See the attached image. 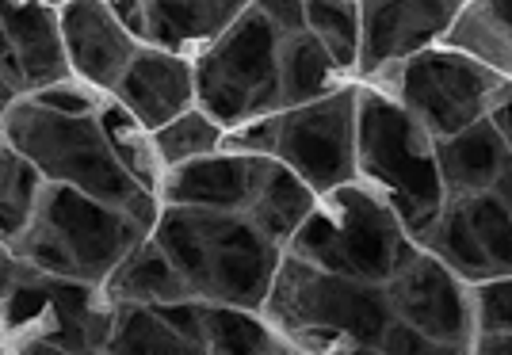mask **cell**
<instances>
[{
	"instance_id": "cell-1",
	"label": "cell",
	"mask_w": 512,
	"mask_h": 355,
	"mask_svg": "<svg viewBox=\"0 0 512 355\" xmlns=\"http://www.w3.org/2000/svg\"><path fill=\"white\" fill-rule=\"evenodd\" d=\"M150 237L165 249L195 298L264 310L283 245L272 241L249 214L161 203Z\"/></svg>"
},
{
	"instance_id": "cell-2",
	"label": "cell",
	"mask_w": 512,
	"mask_h": 355,
	"mask_svg": "<svg viewBox=\"0 0 512 355\" xmlns=\"http://www.w3.org/2000/svg\"><path fill=\"white\" fill-rule=\"evenodd\" d=\"M260 314L291 352H379L394 310L383 283L325 272L283 249Z\"/></svg>"
},
{
	"instance_id": "cell-3",
	"label": "cell",
	"mask_w": 512,
	"mask_h": 355,
	"mask_svg": "<svg viewBox=\"0 0 512 355\" xmlns=\"http://www.w3.org/2000/svg\"><path fill=\"white\" fill-rule=\"evenodd\" d=\"M0 142L20 149L50 184L88 191L111 207L134 214L153 230L161 199L142 188L127 172V165L115 157L96 115H62V111L35 104L23 92L0 119Z\"/></svg>"
},
{
	"instance_id": "cell-4",
	"label": "cell",
	"mask_w": 512,
	"mask_h": 355,
	"mask_svg": "<svg viewBox=\"0 0 512 355\" xmlns=\"http://www.w3.org/2000/svg\"><path fill=\"white\" fill-rule=\"evenodd\" d=\"M356 176L394 207L413 241L448 203L436 138L386 88L356 92Z\"/></svg>"
},
{
	"instance_id": "cell-5",
	"label": "cell",
	"mask_w": 512,
	"mask_h": 355,
	"mask_svg": "<svg viewBox=\"0 0 512 355\" xmlns=\"http://www.w3.org/2000/svg\"><path fill=\"white\" fill-rule=\"evenodd\" d=\"M150 237V226L127 210L111 207L69 184L46 180L35 222L8 245L27 272L104 283L134 245Z\"/></svg>"
},
{
	"instance_id": "cell-6",
	"label": "cell",
	"mask_w": 512,
	"mask_h": 355,
	"mask_svg": "<svg viewBox=\"0 0 512 355\" xmlns=\"http://www.w3.org/2000/svg\"><path fill=\"white\" fill-rule=\"evenodd\" d=\"M417 249L421 245L409 237L394 207L363 180H348L341 188L318 195L314 210L287 241V252L325 272L383 287L406 268V260Z\"/></svg>"
},
{
	"instance_id": "cell-7",
	"label": "cell",
	"mask_w": 512,
	"mask_h": 355,
	"mask_svg": "<svg viewBox=\"0 0 512 355\" xmlns=\"http://www.w3.org/2000/svg\"><path fill=\"white\" fill-rule=\"evenodd\" d=\"M283 31L256 4H245L237 20L195 62V104L226 130L272 115L283 107L279 88Z\"/></svg>"
},
{
	"instance_id": "cell-8",
	"label": "cell",
	"mask_w": 512,
	"mask_h": 355,
	"mask_svg": "<svg viewBox=\"0 0 512 355\" xmlns=\"http://www.w3.org/2000/svg\"><path fill=\"white\" fill-rule=\"evenodd\" d=\"M4 348L31 355L107 352L115 306L100 283L58 279L20 268L12 291L0 298Z\"/></svg>"
},
{
	"instance_id": "cell-9",
	"label": "cell",
	"mask_w": 512,
	"mask_h": 355,
	"mask_svg": "<svg viewBox=\"0 0 512 355\" xmlns=\"http://www.w3.org/2000/svg\"><path fill=\"white\" fill-rule=\"evenodd\" d=\"M375 77H383L386 92L406 107L436 142L486 119L509 84L493 65L478 62L474 54L455 50V46L451 50L425 46L402 62L386 65Z\"/></svg>"
},
{
	"instance_id": "cell-10",
	"label": "cell",
	"mask_w": 512,
	"mask_h": 355,
	"mask_svg": "<svg viewBox=\"0 0 512 355\" xmlns=\"http://www.w3.org/2000/svg\"><path fill=\"white\" fill-rule=\"evenodd\" d=\"M356 92L352 84H337L310 104L279 107L272 157L299 172L310 188H341L356 176Z\"/></svg>"
},
{
	"instance_id": "cell-11",
	"label": "cell",
	"mask_w": 512,
	"mask_h": 355,
	"mask_svg": "<svg viewBox=\"0 0 512 355\" xmlns=\"http://www.w3.org/2000/svg\"><path fill=\"white\" fill-rule=\"evenodd\" d=\"M386 298L394 317L421 329L428 340H436L448 355L474 348V298L470 283L451 272L444 260H436L428 249H417L406 260V268L386 283Z\"/></svg>"
},
{
	"instance_id": "cell-12",
	"label": "cell",
	"mask_w": 512,
	"mask_h": 355,
	"mask_svg": "<svg viewBox=\"0 0 512 355\" xmlns=\"http://www.w3.org/2000/svg\"><path fill=\"white\" fill-rule=\"evenodd\" d=\"M463 0H363L360 65L367 77L448 35Z\"/></svg>"
},
{
	"instance_id": "cell-13",
	"label": "cell",
	"mask_w": 512,
	"mask_h": 355,
	"mask_svg": "<svg viewBox=\"0 0 512 355\" xmlns=\"http://www.w3.org/2000/svg\"><path fill=\"white\" fill-rule=\"evenodd\" d=\"M58 23L73 77L96 92H111L138 50V35L107 0H69L58 8Z\"/></svg>"
},
{
	"instance_id": "cell-14",
	"label": "cell",
	"mask_w": 512,
	"mask_h": 355,
	"mask_svg": "<svg viewBox=\"0 0 512 355\" xmlns=\"http://www.w3.org/2000/svg\"><path fill=\"white\" fill-rule=\"evenodd\" d=\"M264 153H237L214 149L176 168H165L157 199L176 207H211V210H249L264 172Z\"/></svg>"
},
{
	"instance_id": "cell-15",
	"label": "cell",
	"mask_w": 512,
	"mask_h": 355,
	"mask_svg": "<svg viewBox=\"0 0 512 355\" xmlns=\"http://www.w3.org/2000/svg\"><path fill=\"white\" fill-rule=\"evenodd\" d=\"M111 96L146 130H157L195 104V65L165 46H138Z\"/></svg>"
},
{
	"instance_id": "cell-16",
	"label": "cell",
	"mask_w": 512,
	"mask_h": 355,
	"mask_svg": "<svg viewBox=\"0 0 512 355\" xmlns=\"http://www.w3.org/2000/svg\"><path fill=\"white\" fill-rule=\"evenodd\" d=\"M0 23L16 46L27 92L73 77L65 58L58 8H50L43 0H0Z\"/></svg>"
},
{
	"instance_id": "cell-17",
	"label": "cell",
	"mask_w": 512,
	"mask_h": 355,
	"mask_svg": "<svg viewBox=\"0 0 512 355\" xmlns=\"http://www.w3.org/2000/svg\"><path fill=\"white\" fill-rule=\"evenodd\" d=\"M436 161H440V180L448 199H463L474 191H490L501 165L509 161V149L501 142L497 126L486 119L455 130L436 142Z\"/></svg>"
},
{
	"instance_id": "cell-18",
	"label": "cell",
	"mask_w": 512,
	"mask_h": 355,
	"mask_svg": "<svg viewBox=\"0 0 512 355\" xmlns=\"http://www.w3.org/2000/svg\"><path fill=\"white\" fill-rule=\"evenodd\" d=\"M241 8V0H146V39L165 50L211 46Z\"/></svg>"
},
{
	"instance_id": "cell-19",
	"label": "cell",
	"mask_w": 512,
	"mask_h": 355,
	"mask_svg": "<svg viewBox=\"0 0 512 355\" xmlns=\"http://www.w3.org/2000/svg\"><path fill=\"white\" fill-rule=\"evenodd\" d=\"M100 287H104L107 302H138V306H161V302H176V298H192L184 275L176 272V264L153 237L134 245Z\"/></svg>"
},
{
	"instance_id": "cell-20",
	"label": "cell",
	"mask_w": 512,
	"mask_h": 355,
	"mask_svg": "<svg viewBox=\"0 0 512 355\" xmlns=\"http://www.w3.org/2000/svg\"><path fill=\"white\" fill-rule=\"evenodd\" d=\"M314 203H318V191L310 188L299 172H291L283 161L268 157V161H264V172H260V184H256L253 203H249L245 214H249L272 241H279V245L287 249L291 233L299 230L302 218L314 210Z\"/></svg>"
},
{
	"instance_id": "cell-21",
	"label": "cell",
	"mask_w": 512,
	"mask_h": 355,
	"mask_svg": "<svg viewBox=\"0 0 512 355\" xmlns=\"http://www.w3.org/2000/svg\"><path fill=\"white\" fill-rule=\"evenodd\" d=\"M448 39L455 50H467L478 62L509 73L512 65V0H470L459 8Z\"/></svg>"
},
{
	"instance_id": "cell-22",
	"label": "cell",
	"mask_w": 512,
	"mask_h": 355,
	"mask_svg": "<svg viewBox=\"0 0 512 355\" xmlns=\"http://www.w3.org/2000/svg\"><path fill=\"white\" fill-rule=\"evenodd\" d=\"M203 329H207V352L214 355L291 352V344L268 325V317L260 310H245V306H230V302H207Z\"/></svg>"
},
{
	"instance_id": "cell-23",
	"label": "cell",
	"mask_w": 512,
	"mask_h": 355,
	"mask_svg": "<svg viewBox=\"0 0 512 355\" xmlns=\"http://www.w3.org/2000/svg\"><path fill=\"white\" fill-rule=\"evenodd\" d=\"M337 62L329 58V50L310 31L283 35L279 50V88H283V107L310 104L325 92L337 88Z\"/></svg>"
},
{
	"instance_id": "cell-24",
	"label": "cell",
	"mask_w": 512,
	"mask_h": 355,
	"mask_svg": "<svg viewBox=\"0 0 512 355\" xmlns=\"http://www.w3.org/2000/svg\"><path fill=\"white\" fill-rule=\"evenodd\" d=\"M46 176L23 157L20 149L0 142V241L12 245L31 222L43 203Z\"/></svg>"
},
{
	"instance_id": "cell-25",
	"label": "cell",
	"mask_w": 512,
	"mask_h": 355,
	"mask_svg": "<svg viewBox=\"0 0 512 355\" xmlns=\"http://www.w3.org/2000/svg\"><path fill=\"white\" fill-rule=\"evenodd\" d=\"M111 306H115V321H111V336H107V352L199 355L153 306H138V302H111Z\"/></svg>"
},
{
	"instance_id": "cell-26",
	"label": "cell",
	"mask_w": 512,
	"mask_h": 355,
	"mask_svg": "<svg viewBox=\"0 0 512 355\" xmlns=\"http://www.w3.org/2000/svg\"><path fill=\"white\" fill-rule=\"evenodd\" d=\"M96 119H100L107 142H111V149H115V157L127 165L130 176H134L146 191L157 195L165 168H161L157 149H153V130H146V126L138 123L115 96H104V104H100V111H96Z\"/></svg>"
},
{
	"instance_id": "cell-27",
	"label": "cell",
	"mask_w": 512,
	"mask_h": 355,
	"mask_svg": "<svg viewBox=\"0 0 512 355\" xmlns=\"http://www.w3.org/2000/svg\"><path fill=\"white\" fill-rule=\"evenodd\" d=\"M222 138H226V126L214 123L203 107L192 104L188 111H180L176 119L153 130V149H157L161 168H176L184 161H195V157H207L214 149H222Z\"/></svg>"
},
{
	"instance_id": "cell-28",
	"label": "cell",
	"mask_w": 512,
	"mask_h": 355,
	"mask_svg": "<svg viewBox=\"0 0 512 355\" xmlns=\"http://www.w3.org/2000/svg\"><path fill=\"white\" fill-rule=\"evenodd\" d=\"M306 31L318 35L341 73L360 65V4L352 0H306Z\"/></svg>"
},
{
	"instance_id": "cell-29",
	"label": "cell",
	"mask_w": 512,
	"mask_h": 355,
	"mask_svg": "<svg viewBox=\"0 0 512 355\" xmlns=\"http://www.w3.org/2000/svg\"><path fill=\"white\" fill-rule=\"evenodd\" d=\"M459 207L467 214L482 252L490 256L493 275H512V214L505 210V203L493 191H474L459 199Z\"/></svg>"
},
{
	"instance_id": "cell-30",
	"label": "cell",
	"mask_w": 512,
	"mask_h": 355,
	"mask_svg": "<svg viewBox=\"0 0 512 355\" xmlns=\"http://www.w3.org/2000/svg\"><path fill=\"white\" fill-rule=\"evenodd\" d=\"M478 333H512V275H490L470 283Z\"/></svg>"
},
{
	"instance_id": "cell-31",
	"label": "cell",
	"mask_w": 512,
	"mask_h": 355,
	"mask_svg": "<svg viewBox=\"0 0 512 355\" xmlns=\"http://www.w3.org/2000/svg\"><path fill=\"white\" fill-rule=\"evenodd\" d=\"M35 104L50 107V111H62V115H96L100 104H104V92H96L92 84L77 81V77H65V81H54L46 88H35L27 92Z\"/></svg>"
},
{
	"instance_id": "cell-32",
	"label": "cell",
	"mask_w": 512,
	"mask_h": 355,
	"mask_svg": "<svg viewBox=\"0 0 512 355\" xmlns=\"http://www.w3.org/2000/svg\"><path fill=\"white\" fill-rule=\"evenodd\" d=\"M379 352L386 355H448L436 340H428L421 329H413L402 317H390L383 340H379Z\"/></svg>"
},
{
	"instance_id": "cell-33",
	"label": "cell",
	"mask_w": 512,
	"mask_h": 355,
	"mask_svg": "<svg viewBox=\"0 0 512 355\" xmlns=\"http://www.w3.org/2000/svg\"><path fill=\"white\" fill-rule=\"evenodd\" d=\"M253 4L276 23L283 35L306 31V0H253Z\"/></svg>"
},
{
	"instance_id": "cell-34",
	"label": "cell",
	"mask_w": 512,
	"mask_h": 355,
	"mask_svg": "<svg viewBox=\"0 0 512 355\" xmlns=\"http://www.w3.org/2000/svg\"><path fill=\"white\" fill-rule=\"evenodd\" d=\"M490 123L497 126L501 142H505V149L512 153V84H505V92H501L497 104L490 107Z\"/></svg>"
},
{
	"instance_id": "cell-35",
	"label": "cell",
	"mask_w": 512,
	"mask_h": 355,
	"mask_svg": "<svg viewBox=\"0 0 512 355\" xmlns=\"http://www.w3.org/2000/svg\"><path fill=\"white\" fill-rule=\"evenodd\" d=\"M474 352L482 355H512V333H478Z\"/></svg>"
},
{
	"instance_id": "cell-36",
	"label": "cell",
	"mask_w": 512,
	"mask_h": 355,
	"mask_svg": "<svg viewBox=\"0 0 512 355\" xmlns=\"http://www.w3.org/2000/svg\"><path fill=\"white\" fill-rule=\"evenodd\" d=\"M16 275H20V264H16V256L12 249L0 241V298L12 291V283H16Z\"/></svg>"
},
{
	"instance_id": "cell-37",
	"label": "cell",
	"mask_w": 512,
	"mask_h": 355,
	"mask_svg": "<svg viewBox=\"0 0 512 355\" xmlns=\"http://www.w3.org/2000/svg\"><path fill=\"white\" fill-rule=\"evenodd\" d=\"M490 191L505 203V210L512 214V153H509V161L501 165V172H497V180L490 184Z\"/></svg>"
},
{
	"instance_id": "cell-38",
	"label": "cell",
	"mask_w": 512,
	"mask_h": 355,
	"mask_svg": "<svg viewBox=\"0 0 512 355\" xmlns=\"http://www.w3.org/2000/svg\"><path fill=\"white\" fill-rule=\"evenodd\" d=\"M20 96H23L20 88H16V84H12L8 77H4V73H0V119H4V111H8V107L16 104Z\"/></svg>"
},
{
	"instance_id": "cell-39",
	"label": "cell",
	"mask_w": 512,
	"mask_h": 355,
	"mask_svg": "<svg viewBox=\"0 0 512 355\" xmlns=\"http://www.w3.org/2000/svg\"><path fill=\"white\" fill-rule=\"evenodd\" d=\"M43 4H50V8H62V4H69V0H43Z\"/></svg>"
},
{
	"instance_id": "cell-40",
	"label": "cell",
	"mask_w": 512,
	"mask_h": 355,
	"mask_svg": "<svg viewBox=\"0 0 512 355\" xmlns=\"http://www.w3.org/2000/svg\"><path fill=\"white\" fill-rule=\"evenodd\" d=\"M0 348H4V317H0Z\"/></svg>"
},
{
	"instance_id": "cell-41",
	"label": "cell",
	"mask_w": 512,
	"mask_h": 355,
	"mask_svg": "<svg viewBox=\"0 0 512 355\" xmlns=\"http://www.w3.org/2000/svg\"><path fill=\"white\" fill-rule=\"evenodd\" d=\"M241 4H249V0H241Z\"/></svg>"
},
{
	"instance_id": "cell-42",
	"label": "cell",
	"mask_w": 512,
	"mask_h": 355,
	"mask_svg": "<svg viewBox=\"0 0 512 355\" xmlns=\"http://www.w3.org/2000/svg\"><path fill=\"white\" fill-rule=\"evenodd\" d=\"M509 73H512V65H509Z\"/></svg>"
}]
</instances>
